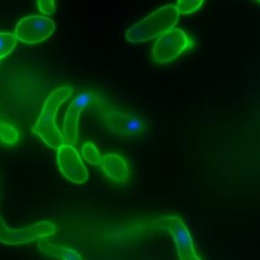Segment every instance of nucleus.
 Segmentation results:
<instances>
[{
	"label": "nucleus",
	"mask_w": 260,
	"mask_h": 260,
	"mask_svg": "<svg viewBox=\"0 0 260 260\" xmlns=\"http://www.w3.org/2000/svg\"><path fill=\"white\" fill-rule=\"evenodd\" d=\"M69 85H63L53 90L46 99L43 110L32 127L36 133L48 146L58 149L64 144V137L56 124V116L62 103L71 94Z\"/></svg>",
	"instance_id": "nucleus-1"
},
{
	"label": "nucleus",
	"mask_w": 260,
	"mask_h": 260,
	"mask_svg": "<svg viewBox=\"0 0 260 260\" xmlns=\"http://www.w3.org/2000/svg\"><path fill=\"white\" fill-rule=\"evenodd\" d=\"M179 15L175 5H165L130 26L126 30L125 37L130 43L146 42L173 29L179 20Z\"/></svg>",
	"instance_id": "nucleus-2"
},
{
	"label": "nucleus",
	"mask_w": 260,
	"mask_h": 260,
	"mask_svg": "<svg viewBox=\"0 0 260 260\" xmlns=\"http://www.w3.org/2000/svg\"><path fill=\"white\" fill-rule=\"evenodd\" d=\"M102 118L110 130L122 137L140 139L147 133L148 124L146 120L134 111L122 109L105 110L102 113Z\"/></svg>",
	"instance_id": "nucleus-3"
},
{
	"label": "nucleus",
	"mask_w": 260,
	"mask_h": 260,
	"mask_svg": "<svg viewBox=\"0 0 260 260\" xmlns=\"http://www.w3.org/2000/svg\"><path fill=\"white\" fill-rule=\"evenodd\" d=\"M193 46V42L181 28H173L161 35L152 48L153 60L169 63Z\"/></svg>",
	"instance_id": "nucleus-4"
},
{
	"label": "nucleus",
	"mask_w": 260,
	"mask_h": 260,
	"mask_svg": "<svg viewBox=\"0 0 260 260\" xmlns=\"http://www.w3.org/2000/svg\"><path fill=\"white\" fill-rule=\"evenodd\" d=\"M55 233L56 226L50 221H41L27 228L12 230L6 226L0 216V242L6 245L27 244L37 239L52 237Z\"/></svg>",
	"instance_id": "nucleus-5"
},
{
	"label": "nucleus",
	"mask_w": 260,
	"mask_h": 260,
	"mask_svg": "<svg viewBox=\"0 0 260 260\" xmlns=\"http://www.w3.org/2000/svg\"><path fill=\"white\" fill-rule=\"evenodd\" d=\"M55 29L52 19L41 15L25 16L15 27V38L26 44H36L48 39Z\"/></svg>",
	"instance_id": "nucleus-6"
},
{
	"label": "nucleus",
	"mask_w": 260,
	"mask_h": 260,
	"mask_svg": "<svg viewBox=\"0 0 260 260\" xmlns=\"http://www.w3.org/2000/svg\"><path fill=\"white\" fill-rule=\"evenodd\" d=\"M102 99L91 91H81L79 92L70 103V106L65 114L63 130L64 138L70 145L75 144L77 141V130H78V120L81 112L84 108L91 104L101 103Z\"/></svg>",
	"instance_id": "nucleus-7"
},
{
	"label": "nucleus",
	"mask_w": 260,
	"mask_h": 260,
	"mask_svg": "<svg viewBox=\"0 0 260 260\" xmlns=\"http://www.w3.org/2000/svg\"><path fill=\"white\" fill-rule=\"evenodd\" d=\"M158 223L172 235L180 260H201L196 255L190 233L180 217L168 216L160 219Z\"/></svg>",
	"instance_id": "nucleus-8"
},
{
	"label": "nucleus",
	"mask_w": 260,
	"mask_h": 260,
	"mask_svg": "<svg viewBox=\"0 0 260 260\" xmlns=\"http://www.w3.org/2000/svg\"><path fill=\"white\" fill-rule=\"evenodd\" d=\"M57 161L61 173L71 182L82 184L87 180L86 168L72 145L64 143L58 148Z\"/></svg>",
	"instance_id": "nucleus-9"
},
{
	"label": "nucleus",
	"mask_w": 260,
	"mask_h": 260,
	"mask_svg": "<svg viewBox=\"0 0 260 260\" xmlns=\"http://www.w3.org/2000/svg\"><path fill=\"white\" fill-rule=\"evenodd\" d=\"M102 169L109 179L117 183H124L128 180L129 170L126 161L118 154H106L101 160Z\"/></svg>",
	"instance_id": "nucleus-10"
},
{
	"label": "nucleus",
	"mask_w": 260,
	"mask_h": 260,
	"mask_svg": "<svg viewBox=\"0 0 260 260\" xmlns=\"http://www.w3.org/2000/svg\"><path fill=\"white\" fill-rule=\"evenodd\" d=\"M39 249L47 255L58 258L60 260H82L80 255L71 248L56 245L48 242L45 238L40 239L38 243Z\"/></svg>",
	"instance_id": "nucleus-11"
},
{
	"label": "nucleus",
	"mask_w": 260,
	"mask_h": 260,
	"mask_svg": "<svg viewBox=\"0 0 260 260\" xmlns=\"http://www.w3.org/2000/svg\"><path fill=\"white\" fill-rule=\"evenodd\" d=\"M19 134L17 130L7 122L0 121V139L7 144H13L18 141Z\"/></svg>",
	"instance_id": "nucleus-12"
},
{
	"label": "nucleus",
	"mask_w": 260,
	"mask_h": 260,
	"mask_svg": "<svg viewBox=\"0 0 260 260\" xmlns=\"http://www.w3.org/2000/svg\"><path fill=\"white\" fill-rule=\"evenodd\" d=\"M16 40L15 35L11 32H0V60L14 49Z\"/></svg>",
	"instance_id": "nucleus-13"
},
{
	"label": "nucleus",
	"mask_w": 260,
	"mask_h": 260,
	"mask_svg": "<svg viewBox=\"0 0 260 260\" xmlns=\"http://www.w3.org/2000/svg\"><path fill=\"white\" fill-rule=\"evenodd\" d=\"M81 152H82L83 158H84L87 162L92 164V165L101 164L102 157H101V155H100V152H99L98 148L95 147V145H94L93 143H91V142L85 143V144L82 146Z\"/></svg>",
	"instance_id": "nucleus-14"
},
{
	"label": "nucleus",
	"mask_w": 260,
	"mask_h": 260,
	"mask_svg": "<svg viewBox=\"0 0 260 260\" xmlns=\"http://www.w3.org/2000/svg\"><path fill=\"white\" fill-rule=\"evenodd\" d=\"M202 1H191V0H181L176 2L175 6L177 7L179 13L181 14H188L191 12L196 11L197 9L200 8L202 5Z\"/></svg>",
	"instance_id": "nucleus-15"
},
{
	"label": "nucleus",
	"mask_w": 260,
	"mask_h": 260,
	"mask_svg": "<svg viewBox=\"0 0 260 260\" xmlns=\"http://www.w3.org/2000/svg\"><path fill=\"white\" fill-rule=\"evenodd\" d=\"M38 7H39V10L42 13L46 14V15H51L56 10L55 3L52 0H49V1H38Z\"/></svg>",
	"instance_id": "nucleus-16"
}]
</instances>
